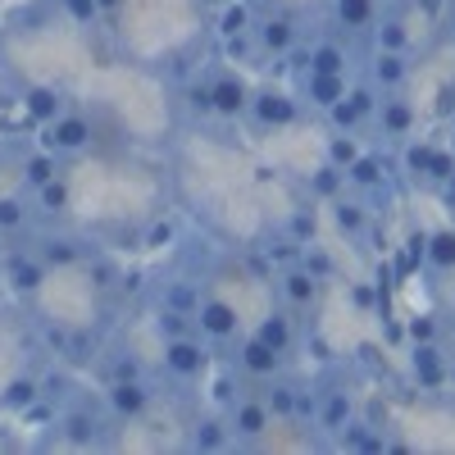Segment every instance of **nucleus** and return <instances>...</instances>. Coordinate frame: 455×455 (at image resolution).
I'll return each instance as SVG.
<instances>
[{
    "instance_id": "47",
    "label": "nucleus",
    "mask_w": 455,
    "mask_h": 455,
    "mask_svg": "<svg viewBox=\"0 0 455 455\" xmlns=\"http://www.w3.org/2000/svg\"><path fill=\"white\" fill-rule=\"evenodd\" d=\"M192 5H196V10H201V14H214V10H219V5H228V0H192Z\"/></svg>"
},
{
    "instance_id": "28",
    "label": "nucleus",
    "mask_w": 455,
    "mask_h": 455,
    "mask_svg": "<svg viewBox=\"0 0 455 455\" xmlns=\"http://www.w3.org/2000/svg\"><path fill=\"white\" fill-rule=\"evenodd\" d=\"M19 173H23V187H28V192H36V187H46V182L60 178L64 169H60V156H51V150L42 146V150H28L23 164H19Z\"/></svg>"
},
{
    "instance_id": "41",
    "label": "nucleus",
    "mask_w": 455,
    "mask_h": 455,
    "mask_svg": "<svg viewBox=\"0 0 455 455\" xmlns=\"http://www.w3.org/2000/svg\"><path fill=\"white\" fill-rule=\"evenodd\" d=\"M300 264H306V269H310V274H315L319 283H328V278H332V269H337V264H332V255H328L323 246H315V242L306 246V255H300Z\"/></svg>"
},
{
    "instance_id": "9",
    "label": "nucleus",
    "mask_w": 455,
    "mask_h": 455,
    "mask_svg": "<svg viewBox=\"0 0 455 455\" xmlns=\"http://www.w3.org/2000/svg\"><path fill=\"white\" fill-rule=\"evenodd\" d=\"M196 332L210 341V347H233V337H242V315L233 300H223V296H201V306H196Z\"/></svg>"
},
{
    "instance_id": "51",
    "label": "nucleus",
    "mask_w": 455,
    "mask_h": 455,
    "mask_svg": "<svg viewBox=\"0 0 455 455\" xmlns=\"http://www.w3.org/2000/svg\"><path fill=\"white\" fill-rule=\"evenodd\" d=\"M0 287H5V259H0Z\"/></svg>"
},
{
    "instance_id": "44",
    "label": "nucleus",
    "mask_w": 455,
    "mask_h": 455,
    "mask_svg": "<svg viewBox=\"0 0 455 455\" xmlns=\"http://www.w3.org/2000/svg\"><path fill=\"white\" fill-rule=\"evenodd\" d=\"M451 173H455V150H437L428 164V182H446Z\"/></svg>"
},
{
    "instance_id": "2",
    "label": "nucleus",
    "mask_w": 455,
    "mask_h": 455,
    "mask_svg": "<svg viewBox=\"0 0 455 455\" xmlns=\"http://www.w3.org/2000/svg\"><path fill=\"white\" fill-rule=\"evenodd\" d=\"M96 119L92 114H83V109H64L60 119H51V124H42V146L51 150V156H83V150H92L96 146Z\"/></svg>"
},
{
    "instance_id": "40",
    "label": "nucleus",
    "mask_w": 455,
    "mask_h": 455,
    "mask_svg": "<svg viewBox=\"0 0 455 455\" xmlns=\"http://www.w3.org/2000/svg\"><path fill=\"white\" fill-rule=\"evenodd\" d=\"M355 156H360V141H355V132H332V137H328V164L347 169Z\"/></svg>"
},
{
    "instance_id": "33",
    "label": "nucleus",
    "mask_w": 455,
    "mask_h": 455,
    "mask_svg": "<svg viewBox=\"0 0 455 455\" xmlns=\"http://www.w3.org/2000/svg\"><path fill=\"white\" fill-rule=\"evenodd\" d=\"M201 296H205L201 283H192V278H173V283L160 287V306H173V310H182V315H196Z\"/></svg>"
},
{
    "instance_id": "45",
    "label": "nucleus",
    "mask_w": 455,
    "mask_h": 455,
    "mask_svg": "<svg viewBox=\"0 0 455 455\" xmlns=\"http://www.w3.org/2000/svg\"><path fill=\"white\" fill-rule=\"evenodd\" d=\"M173 242V223H164V219H156V223H150V233H146V246H169Z\"/></svg>"
},
{
    "instance_id": "38",
    "label": "nucleus",
    "mask_w": 455,
    "mask_h": 455,
    "mask_svg": "<svg viewBox=\"0 0 455 455\" xmlns=\"http://www.w3.org/2000/svg\"><path fill=\"white\" fill-rule=\"evenodd\" d=\"M437 274L455 269V233H428V255H424Z\"/></svg>"
},
{
    "instance_id": "46",
    "label": "nucleus",
    "mask_w": 455,
    "mask_h": 455,
    "mask_svg": "<svg viewBox=\"0 0 455 455\" xmlns=\"http://www.w3.org/2000/svg\"><path fill=\"white\" fill-rule=\"evenodd\" d=\"M351 300H355L360 310H373V306H378V287H369V283H355V287H351Z\"/></svg>"
},
{
    "instance_id": "21",
    "label": "nucleus",
    "mask_w": 455,
    "mask_h": 455,
    "mask_svg": "<svg viewBox=\"0 0 455 455\" xmlns=\"http://www.w3.org/2000/svg\"><path fill=\"white\" fill-rule=\"evenodd\" d=\"M347 78H332V73H300V100H306L310 109L328 114L341 96H347Z\"/></svg>"
},
{
    "instance_id": "12",
    "label": "nucleus",
    "mask_w": 455,
    "mask_h": 455,
    "mask_svg": "<svg viewBox=\"0 0 455 455\" xmlns=\"http://www.w3.org/2000/svg\"><path fill=\"white\" fill-rule=\"evenodd\" d=\"M414 124H419V109H414L401 92L378 100V114H373V128L383 141H410L414 137Z\"/></svg>"
},
{
    "instance_id": "5",
    "label": "nucleus",
    "mask_w": 455,
    "mask_h": 455,
    "mask_svg": "<svg viewBox=\"0 0 455 455\" xmlns=\"http://www.w3.org/2000/svg\"><path fill=\"white\" fill-rule=\"evenodd\" d=\"M300 109H306V100L300 96H291L287 87H255L251 92V105H246V119L255 124V128H291L296 119H300Z\"/></svg>"
},
{
    "instance_id": "31",
    "label": "nucleus",
    "mask_w": 455,
    "mask_h": 455,
    "mask_svg": "<svg viewBox=\"0 0 455 455\" xmlns=\"http://www.w3.org/2000/svg\"><path fill=\"white\" fill-rule=\"evenodd\" d=\"M332 223H337L347 237H364V228H369V205L355 201V196H337V201H332Z\"/></svg>"
},
{
    "instance_id": "11",
    "label": "nucleus",
    "mask_w": 455,
    "mask_h": 455,
    "mask_svg": "<svg viewBox=\"0 0 455 455\" xmlns=\"http://www.w3.org/2000/svg\"><path fill=\"white\" fill-rule=\"evenodd\" d=\"M355 68V51H351V36L341 32H323L310 42V73H332V78H351Z\"/></svg>"
},
{
    "instance_id": "52",
    "label": "nucleus",
    "mask_w": 455,
    "mask_h": 455,
    "mask_svg": "<svg viewBox=\"0 0 455 455\" xmlns=\"http://www.w3.org/2000/svg\"><path fill=\"white\" fill-rule=\"evenodd\" d=\"M446 383H455V364H451V369H446Z\"/></svg>"
},
{
    "instance_id": "35",
    "label": "nucleus",
    "mask_w": 455,
    "mask_h": 455,
    "mask_svg": "<svg viewBox=\"0 0 455 455\" xmlns=\"http://www.w3.org/2000/svg\"><path fill=\"white\" fill-rule=\"evenodd\" d=\"M32 205L42 210V214H64V210H68V178L60 173V178H51L46 187H36Z\"/></svg>"
},
{
    "instance_id": "36",
    "label": "nucleus",
    "mask_w": 455,
    "mask_h": 455,
    "mask_svg": "<svg viewBox=\"0 0 455 455\" xmlns=\"http://www.w3.org/2000/svg\"><path fill=\"white\" fill-rule=\"evenodd\" d=\"M433 156H437L433 141H405V146H401V169H405L410 178H428Z\"/></svg>"
},
{
    "instance_id": "6",
    "label": "nucleus",
    "mask_w": 455,
    "mask_h": 455,
    "mask_svg": "<svg viewBox=\"0 0 455 455\" xmlns=\"http://www.w3.org/2000/svg\"><path fill=\"white\" fill-rule=\"evenodd\" d=\"M223 414H228V428H233V446H259L264 433L274 428V410L264 405L259 392H242Z\"/></svg>"
},
{
    "instance_id": "54",
    "label": "nucleus",
    "mask_w": 455,
    "mask_h": 455,
    "mask_svg": "<svg viewBox=\"0 0 455 455\" xmlns=\"http://www.w3.org/2000/svg\"><path fill=\"white\" fill-rule=\"evenodd\" d=\"M451 132H455V114H451Z\"/></svg>"
},
{
    "instance_id": "37",
    "label": "nucleus",
    "mask_w": 455,
    "mask_h": 455,
    "mask_svg": "<svg viewBox=\"0 0 455 455\" xmlns=\"http://www.w3.org/2000/svg\"><path fill=\"white\" fill-rule=\"evenodd\" d=\"M283 233H287V237H296L300 246H310V242H315V233H319V214H315V205H300V210H291Z\"/></svg>"
},
{
    "instance_id": "10",
    "label": "nucleus",
    "mask_w": 455,
    "mask_h": 455,
    "mask_svg": "<svg viewBox=\"0 0 455 455\" xmlns=\"http://www.w3.org/2000/svg\"><path fill=\"white\" fill-rule=\"evenodd\" d=\"M274 287H278V300L291 315H306L319 300V291H323V283L306 269V264H287L283 274H274Z\"/></svg>"
},
{
    "instance_id": "14",
    "label": "nucleus",
    "mask_w": 455,
    "mask_h": 455,
    "mask_svg": "<svg viewBox=\"0 0 455 455\" xmlns=\"http://www.w3.org/2000/svg\"><path fill=\"white\" fill-rule=\"evenodd\" d=\"M46 274H51V264L36 255L32 246H14L10 255H5V287L10 291H19V296H32V291H42V283H46Z\"/></svg>"
},
{
    "instance_id": "19",
    "label": "nucleus",
    "mask_w": 455,
    "mask_h": 455,
    "mask_svg": "<svg viewBox=\"0 0 455 455\" xmlns=\"http://www.w3.org/2000/svg\"><path fill=\"white\" fill-rule=\"evenodd\" d=\"M446 360L437 351V341H414V351H410V373H414V383H419L424 392H437L446 387Z\"/></svg>"
},
{
    "instance_id": "8",
    "label": "nucleus",
    "mask_w": 455,
    "mask_h": 455,
    "mask_svg": "<svg viewBox=\"0 0 455 455\" xmlns=\"http://www.w3.org/2000/svg\"><path fill=\"white\" fill-rule=\"evenodd\" d=\"M233 369L246 378V383H264V378L287 369V355L274 351L269 341H259L255 332H242V337H233Z\"/></svg>"
},
{
    "instance_id": "17",
    "label": "nucleus",
    "mask_w": 455,
    "mask_h": 455,
    "mask_svg": "<svg viewBox=\"0 0 455 455\" xmlns=\"http://www.w3.org/2000/svg\"><path fill=\"white\" fill-rule=\"evenodd\" d=\"M364 83H373L383 96L401 92L410 83V55H401V51H373L369 64H364Z\"/></svg>"
},
{
    "instance_id": "39",
    "label": "nucleus",
    "mask_w": 455,
    "mask_h": 455,
    "mask_svg": "<svg viewBox=\"0 0 455 455\" xmlns=\"http://www.w3.org/2000/svg\"><path fill=\"white\" fill-rule=\"evenodd\" d=\"M51 5H55L68 23H78V28H96V23H100L96 0H51Z\"/></svg>"
},
{
    "instance_id": "42",
    "label": "nucleus",
    "mask_w": 455,
    "mask_h": 455,
    "mask_svg": "<svg viewBox=\"0 0 455 455\" xmlns=\"http://www.w3.org/2000/svg\"><path fill=\"white\" fill-rule=\"evenodd\" d=\"M405 337H410V341H437V319H433V315H414V319L405 323Z\"/></svg>"
},
{
    "instance_id": "3",
    "label": "nucleus",
    "mask_w": 455,
    "mask_h": 455,
    "mask_svg": "<svg viewBox=\"0 0 455 455\" xmlns=\"http://www.w3.org/2000/svg\"><path fill=\"white\" fill-rule=\"evenodd\" d=\"M156 383L150 378H114V383L105 387V410L114 424H137L146 419L150 410H156Z\"/></svg>"
},
{
    "instance_id": "15",
    "label": "nucleus",
    "mask_w": 455,
    "mask_h": 455,
    "mask_svg": "<svg viewBox=\"0 0 455 455\" xmlns=\"http://www.w3.org/2000/svg\"><path fill=\"white\" fill-rule=\"evenodd\" d=\"M210 96H214V114H219V119H228V124L246 119V105H251V87H246V78H237V73L219 68V73H210Z\"/></svg>"
},
{
    "instance_id": "18",
    "label": "nucleus",
    "mask_w": 455,
    "mask_h": 455,
    "mask_svg": "<svg viewBox=\"0 0 455 455\" xmlns=\"http://www.w3.org/2000/svg\"><path fill=\"white\" fill-rule=\"evenodd\" d=\"M233 446V428H228V414L210 410V414H196L187 424V451H228Z\"/></svg>"
},
{
    "instance_id": "43",
    "label": "nucleus",
    "mask_w": 455,
    "mask_h": 455,
    "mask_svg": "<svg viewBox=\"0 0 455 455\" xmlns=\"http://www.w3.org/2000/svg\"><path fill=\"white\" fill-rule=\"evenodd\" d=\"M114 378H146V364L132 360V355H114L109 360V383H114Z\"/></svg>"
},
{
    "instance_id": "16",
    "label": "nucleus",
    "mask_w": 455,
    "mask_h": 455,
    "mask_svg": "<svg viewBox=\"0 0 455 455\" xmlns=\"http://www.w3.org/2000/svg\"><path fill=\"white\" fill-rule=\"evenodd\" d=\"M378 5H383V0H328L332 32H341V36H369L378 14H383Z\"/></svg>"
},
{
    "instance_id": "20",
    "label": "nucleus",
    "mask_w": 455,
    "mask_h": 455,
    "mask_svg": "<svg viewBox=\"0 0 455 455\" xmlns=\"http://www.w3.org/2000/svg\"><path fill=\"white\" fill-rule=\"evenodd\" d=\"M100 428H105V419L92 405H73L60 419V442H68V446H100Z\"/></svg>"
},
{
    "instance_id": "30",
    "label": "nucleus",
    "mask_w": 455,
    "mask_h": 455,
    "mask_svg": "<svg viewBox=\"0 0 455 455\" xmlns=\"http://www.w3.org/2000/svg\"><path fill=\"white\" fill-rule=\"evenodd\" d=\"M214 14H219V19H214V32H219V36L251 32V23H255V0H228V5H219Z\"/></svg>"
},
{
    "instance_id": "7",
    "label": "nucleus",
    "mask_w": 455,
    "mask_h": 455,
    "mask_svg": "<svg viewBox=\"0 0 455 455\" xmlns=\"http://www.w3.org/2000/svg\"><path fill=\"white\" fill-rule=\"evenodd\" d=\"M378 100H383V92H378L373 83H355V87H347V96H341L323 119H328V128L332 132H360L364 124H373V114H378Z\"/></svg>"
},
{
    "instance_id": "4",
    "label": "nucleus",
    "mask_w": 455,
    "mask_h": 455,
    "mask_svg": "<svg viewBox=\"0 0 455 455\" xmlns=\"http://www.w3.org/2000/svg\"><path fill=\"white\" fill-rule=\"evenodd\" d=\"M251 36H255L264 60H283L296 42H306V36H300V19L291 10H255Z\"/></svg>"
},
{
    "instance_id": "1",
    "label": "nucleus",
    "mask_w": 455,
    "mask_h": 455,
    "mask_svg": "<svg viewBox=\"0 0 455 455\" xmlns=\"http://www.w3.org/2000/svg\"><path fill=\"white\" fill-rule=\"evenodd\" d=\"M210 360H214V347L201 337V332H187V337H173L164 341V360H160V373L169 387H187V383H201L210 373Z\"/></svg>"
},
{
    "instance_id": "13",
    "label": "nucleus",
    "mask_w": 455,
    "mask_h": 455,
    "mask_svg": "<svg viewBox=\"0 0 455 455\" xmlns=\"http://www.w3.org/2000/svg\"><path fill=\"white\" fill-rule=\"evenodd\" d=\"M32 251L42 255L51 269H78V264H87L96 255L83 237H68V233H36L32 237Z\"/></svg>"
},
{
    "instance_id": "24",
    "label": "nucleus",
    "mask_w": 455,
    "mask_h": 455,
    "mask_svg": "<svg viewBox=\"0 0 455 455\" xmlns=\"http://www.w3.org/2000/svg\"><path fill=\"white\" fill-rule=\"evenodd\" d=\"M23 109H28L32 124H51V119H60L68 105H64V92H60V87L32 83V87H23Z\"/></svg>"
},
{
    "instance_id": "34",
    "label": "nucleus",
    "mask_w": 455,
    "mask_h": 455,
    "mask_svg": "<svg viewBox=\"0 0 455 455\" xmlns=\"http://www.w3.org/2000/svg\"><path fill=\"white\" fill-rule=\"evenodd\" d=\"M32 228V205L23 196H0V233L5 237H19Z\"/></svg>"
},
{
    "instance_id": "23",
    "label": "nucleus",
    "mask_w": 455,
    "mask_h": 455,
    "mask_svg": "<svg viewBox=\"0 0 455 455\" xmlns=\"http://www.w3.org/2000/svg\"><path fill=\"white\" fill-rule=\"evenodd\" d=\"M259 396H264V405L274 410V419L296 424V396H300V387L291 383V378H283V373L264 378V383H259Z\"/></svg>"
},
{
    "instance_id": "50",
    "label": "nucleus",
    "mask_w": 455,
    "mask_h": 455,
    "mask_svg": "<svg viewBox=\"0 0 455 455\" xmlns=\"http://www.w3.org/2000/svg\"><path fill=\"white\" fill-rule=\"evenodd\" d=\"M442 187H446V201H451V205H455V173H451V178H446V182H442Z\"/></svg>"
},
{
    "instance_id": "27",
    "label": "nucleus",
    "mask_w": 455,
    "mask_h": 455,
    "mask_svg": "<svg viewBox=\"0 0 455 455\" xmlns=\"http://www.w3.org/2000/svg\"><path fill=\"white\" fill-rule=\"evenodd\" d=\"M383 178H392V173H387V160H383V150H360V156L347 164V182H351V187H360V192L378 187Z\"/></svg>"
},
{
    "instance_id": "32",
    "label": "nucleus",
    "mask_w": 455,
    "mask_h": 455,
    "mask_svg": "<svg viewBox=\"0 0 455 455\" xmlns=\"http://www.w3.org/2000/svg\"><path fill=\"white\" fill-rule=\"evenodd\" d=\"M369 36H373L378 51H401V55H410V32H405L401 14H378V23H373Z\"/></svg>"
},
{
    "instance_id": "53",
    "label": "nucleus",
    "mask_w": 455,
    "mask_h": 455,
    "mask_svg": "<svg viewBox=\"0 0 455 455\" xmlns=\"http://www.w3.org/2000/svg\"><path fill=\"white\" fill-rule=\"evenodd\" d=\"M383 5H401V0H383Z\"/></svg>"
},
{
    "instance_id": "25",
    "label": "nucleus",
    "mask_w": 455,
    "mask_h": 455,
    "mask_svg": "<svg viewBox=\"0 0 455 455\" xmlns=\"http://www.w3.org/2000/svg\"><path fill=\"white\" fill-rule=\"evenodd\" d=\"M355 419V401L347 396V392H323L319 396V414H315V428H323V433H341Z\"/></svg>"
},
{
    "instance_id": "22",
    "label": "nucleus",
    "mask_w": 455,
    "mask_h": 455,
    "mask_svg": "<svg viewBox=\"0 0 455 455\" xmlns=\"http://www.w3.org/2000/svg\"><path fill=\"white\" fill-rule=\"evenodd\" d=\"M255 337H259V341H269L274 351L291 355V347H296V315H291L287 306L269 310V315H264V319L255 323Z\"/></svg>"
},
{
    "instance_id": "48",
    "label": "nucleus",
    "mask_w": 455,
    "mask_h": 455,
    "mask_svg": "<svg viewBox=\"0 0 455 455\" xmlns=\"http://www.w3.org/2000/svg\"><path fill=\"white\" fill-rule=\"evenodd\" d=\"M446 42L455 46V5H451V14H446Z\"/></svg>"
},
{
    "instance_id": "26",
    "label": "nucleus",
    "mask_w": 455,
    "mask_h": 455,
    "mask_svg": "<svg viewBox=\"0 0 455 455\" xmlns=\"http://www.w3.org/2000/svg\"><path fill=\"white\" fill-rule=\"evenodd\" d=\"M36 401H42V378H32V373L10 378L5 392H0V410H10V414H28Z\"/></svg>"
},
{
    "instance_id": "29",
    "label": "nucleus",
    "mask_w": 455,
    "mask_h": 455,
    "mask_svg": "<svg viewBox=\"0 0 455 455\" xmlns=\"http://www.w3.org/2000/svg\"><path fill=\"white\" fill-rule=\"evenodd\" d=\"M306 192H310V201H328V205H332L341 192H347V169H337V164L323 160V164L306 178Z\"/></svg>"
},
{
    "instance_id": "49",
    "label": "nucleus",
    "mask_w": 455,
    "mask_h": 455,
    "mask_svg": "<svg viewBox=\"0 0 455 455\" xmlns=\"http://www.w3.org/2000/svg\"><path fill=\"white\" fill-rule=\"evenodd\" d=\"M119 5H124V0H96V10H100V14H109V10H119Z\"/></svg>"
}]
</instances>
